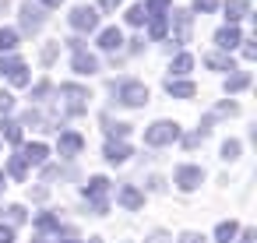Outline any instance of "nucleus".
I'll list each match as a JSON object with an SVG mask.
<instances>
[{
    "label": "nucleus",
    "mask_w": 257,
    "mask_h": 243,
    "mask_svg": "<svg viewBox=\"0 0 257 243\" xmlns=\"http://www.w3.org/2000/svg\"><path fill=\"white\" fill-rule=\"evenodd\" d=\"M64 0H43V8H60Z\"/></svg>",
    "instance_id": "8fccbe9b"
},
{
    "label": "nucleus",
    "mask_w": 257,
    "mask_h": 243,
    "mask_svg": "<svg viewBox=\"0 0 257 243\" xmlns=\"http://www.w3.org/2000/svg\"><path fill=\"white\" fill-rule=\"evenodd\" d=\"M201 141H204V138H201V134H187V138H183V148H197V145H201Z\"/></svg>",
    "instance_id": "a19ab883"
},
{
    "label": "nucleus",
    "mask_w": 257,
    "mask_h": 243,
    "mask_svg": "<svg viewBox=\"0 0 257 243\" xmlns=\"http://www.w3.org/2000/svg\"><path fill=\"white\" fill-rule=\"evenodd\" d=\"M166 92H169L173 99H194L197 88H194V81H176V78H169V81H166Z\"/></svg>",
    "instance_id": "dca6fc26"
},
{
    "label": "nucleus",
    "mask_w": 257,
    "mask_h": 243,
    "mask_svg": "<svg viewBox=\"0 0 257 243\" xmlns=\"http://www.w3.org/2000/svg\"><path fill=\"white\" fill-rule=\"evenodd\" d=\"M166 239H169V236H166V232H162V229H155V232H152V236H148V239H145V243H166Z\"/></svg>",
    "instance_id": "a18cd8bd"
},
{
    "label": "nucleus",
    "mask_w": 257,
    "mask_h": 243,
    "mask_svg": "<svg viewBox=\"0 0 257 243\" xmlns=\"http://www.w3.org/2000/svg\"><path fill=\"white\" fill-rule=\"evenodd\" d=\"M180 243H204V236H201V232H183Z\"/></svg>",
    "instance_id": "37998d69"
},
{
    "label": "nucleus",
    "mask_w": 257,
    "mask_h": 243,
    "mask_svg": "<svg viewBox=\"0 0 257 243\" xmlns=\"http://www.w3.org/2000/svg\"><path fill=\"white\" fill-rule=\"evenodd\" d=\"M243 88H250V71H236L225 78V92H243Z\"/></svg>",
    "instance_id": "412c9836"
},
{
    "label": "nucleus",
    "mask_w": 257,
    "mask_h": 243,
    "mask_svg": "<svg viewBox=\"0 0 257 243\" xmlns=\"http://www.w3.org/2000/svg\"><path fill=\"white\" fill-rule=\"evenodd\" d=\"M239 236V243H253L257 239V229H243V232H236Z\"/></svg>",
    "instance_id": "79ce46f5"
},
{
    "label": "nucleus",
    "mask_w": 257,
    "mask_h": 243,
    "mask_svg": "<svg viewBox=\"0 0 257 243\" xmlns=\"http://www.w3.org/2000/svg\"><path fill=\"white\" fill-rule=\"evenodd\" d=\"M18 155L25 159V166H43V162H46V155H50V148H46L43 141H36V145H25Z\"/></svg>",
    "instance_id": "ddd939ff"
},
{
    "label": "nucleus",
    "mask_w": 257,
    "mask_h": 243,
    "mask_svg": "<svg viewBox=\"0 0 257 243\" xmlns=\"http://www.w3.org/2000/svg\"><path fill=\"white\" fill-rule=\"evenodd\" d=\"M116 201H120V204H123L127 211H138V208L145 204V194H141V190H138L134 183H123V187L116 190Z\"/></svg>",
    "instance_id": "9d476101"
},
{
    "label": "nucleus",
    "mask_w": 257,
    "mask_h": 243,
    "mask_svg": "<svg viewBox=\"0 0 257 243\" xmlns=\"http://www.w3.org/2000/svg\"><path fill=\"white\" fill-rule=\"evenodd\" d=\"M60 95H64V113L67 116H81V113H88V88L85 85H74V81H67V85H60Z\"/></svg>",
    "instance_id": "f257e3e1"
},
{
    "label": "nucleus",
    "mask_w": 257,
    "mask_h": 243,
    "mask_svg": "<svg viewBox=\"0 0 257 243\" xmlns=\"http://www.w3.org/2000/svg\"><path fill=\"white\" fill-rule=\"evenodd\" d=\"M8 78H11V85H15V88H25V85H29V67L22 64V67H18V71H11Z\"/></svg>",
    "instance_id": "2f4dec72"
},
{
    "label": "nucleus",
    "mask_w": 257,
    "mask_h": 243,
    "mask_svg": "<svg viewBox=\"0 0 257 243\" xmlns=\"http://www.w3.org/2000/svg\"><path fill=\"white\" fill-rule=\"evenodd\" d=\"M204 64L211 67V71H236V64H232V57L229 53H204Z\"/></svg>",
    "instance_id": "f3484780"
},
{
    "label": "nucleus",
    "mask_w": 257,
    "mask_h": 243,
    "mask_svg": "<svg viewBox=\"0 0 257 243\" xmlns=\"http://www.w3.org/2000/svg\"><path fill=\"white\" fill-rule=\"evenodd\" d=\"M173 180H176V187H180V190H187V194H190V190H197V187L204 183V169H201V166H180Z\"/></svg>",
    "instance_id": "6e6552de"
},
{
    "label": "nucleus",
    "mask_w": 257,
    "mask_h": 243,
    "mask_svg": "<svg viewBox=\"0 0 257 243\" xmlns=\"http://www.w3.org/2000/svg\"><path fill=\"white\" fill-rule=\"evenodd\" d=\"M113 92H116V99L123 102V106H145L148 102V88L141 85V81H134V78H127V81H113Z\"/></svg>",
    "instance_id": "20e7f679"
},
{
    "label": "nucleus",
    "mask_w": 257,
    "mask_h": 243,
    "mask_svg": "<svg viewBox=\"0 0 257 243\" xmlns=\"http://www.w3.org/2000/svg\"><path fill=\"white\" fill-rule=\"evenodd\" d=\"M236 232H239V225H236L232 218H225V222H218V229H215V239H211V243H232V239H236Z\"/></svg>",
    "instance_id": "a211bd4d"
},
{
    "label": "nucleus",
    "mask_w": 257,
    "mask_h": 243,
    "mask_svg": "<svg viewBox=\"0 0 257 243\" xmlns=\"http://www.w3.org/2000/svg\"><path fill=\"white\" fill-rule=\"evenodd\" d=\"M22 29L25 32H39L43 25H46V11L39 8V4H32V0H25V4H22Z\"/></svg>",
    "instance_id": "0eeeda50"
},
{
    "label": "nucleus",
    "mask_w": 257,
    "mask_h": 243,
    "mask_svg": "<svg viewBox=\"0 0 257 243\" xmlns=\"http://www.w3.org/2000/svg\"><path fill=\"white\" fill-rule=\"evenodd\" d=\"M22 222H25V208H22V204H11V208H8V225L15 229V225H22Z\"/></svg>",
    "instance_id": "473e14b6"
},
{
    "label": "nucleus",
    "mask_w": 257,
    "mask_h": 243,
    "mask_svg": "<svg viewBox=\"0 0 257 243\" xmlns=\"http://www.w3.org/2000/svg\"><path fill=\"white\" fill-rule=\"evenodd\" d=\"M0 187H4V173H0Z\"/></svg>",
    "instance_id": "603ef678"
},
{
    "label": "nucleus",
    "mask_w": 257,
    "mask_h": 243,
    "mask_svg": "<svg viewBox=\"0 0 257 243\" xmlns=\"http://www.w3.org/2000/svg\"><path fill=\"white\" fill-rule=\"evenodd\" d=\"M57 148H60V155H64V159H74V155L85 148V138H81V134H74V131H64V134H60V141H57Z\"/></svg>",
    "instance_id": "1a4fd4ad"
},
{
    "label": "nucleus",
    "mask_w": 257,
    "mask_h": 243,
    "mask_svg": "<svg viewBox=\"0 0 257 243\" xmlns=\"http://www.w3.org/2000/svg\"><path fill=\"white\" fill-rule=\"evenodd\" d=\"M102 155H106V162L120 166V162H127V159H131V145H123V141H106Z\"/></svg>",
    "instance_id": "4468645a"
},
{
    "label": "nucleus",
    "mask_w": 257,
    "mask_h": 243,
    "mask_svg": "<svg viewBox=\"0 0 257 243\" xmlns=\"http://www.w3.org/2000/svg\"><path fill=\"white\" fill-rule=\"evenodd\" d=\"M190 67H194V57H190V53H180L169 71H173V74H190Z\"/></svg>",
    "instance_id": "a878e982"
},
{
    "label": "nucleus",
    "mask_w": 257,
    "mask_h": 243,
    "mask_svg": "<svg viewBox=\"0 0 257 243\" xmlns=\"http://www.w3.org/2000/svg\"><path fill=\"white\" fill-rule=\"evenodd\" d=\"M120 4H123V0H99L102 11H113V8H120Z\"/></svg>",
    "instance_id": "de8ad7c7"
},
{
    "label": "nucleus",
    "mask_w": 257,
    "mask_h": 243,
    "mask_svg": "<svg viewBox=\"0 0 257 243\" xmlns=\"http://www.w3.org/2000/svg\"><path fill=\"white\" fill-rule=\"evenodd\" d=\"M243 15H250V4H246V0H225V18H229V25H236Z\"/></svg>",
    "instance_id": "6ab92c4d"
},
{
    "label": "nucleus",
    "mask_w": 257,
    "mask_h": 243,
    "mask_svg": "<svg viewBox=\"0 0 257 243\" xmlns=\"http://www.w3.org/2000/svg\"><path fill=\"white\" fill-rule=\"evenodd\" d=\"M99 46L106 50V53H116L120 46H123V36H120V29L113 25V29H102L99 32Z\"/></svg>",
    "instance_id": "2eb2a0df"
},
{
    "label": "nucleus",
    "mask_w": 257,
    "mask_h": 243,
    "mask_svg": "<svg viewBox=\"0 0 257 243\" xmlns=\"http://www.w3.org/2000/svg\"><path fill=\"white\" fill-rule=\"evenodd\" d=\"M243 57L253 60V57H257V46H253V43H243Z\"/></svg>",
    "instance_id": "49530a36"
},
{
    "label": "nucleus",
    "mask_w": 257,
    "mask_h": 243,
    "mask_svg": "<svg viewBox=\"0 0 257 243\" xmlns=\"http://www.w3.org/2000/svg\"><path fill=\"white\" fill-rule=\"evenodd\" d=\"M169 32V15H155V18H148V36L152 39H162Z\"/></svg>",
    "instance_id": "aec40b11"
},
{
    "label": "nucleus",
    "mask_w": 257,
    "mask_h": 243,
    "mask_svg": "<svg viewBox=\"0 0 257 243\" xmlns=\"http://www.w3.org/2000/svg\"><path fill=\"white\" fill-rule=\"evenodd\" d=\"M102 124H106V134H109V141H116V138H120V141H123V138H127V134H131V124H120V120H116V124H113V120H109V116H106V120H102Z\"/></svg>",
    "instance_id": "5701e85b"
},
{
    "label": "nucleus",
    "mask_w": 257,
    "mask_h": 243,
    "mask_svg": "<svg viewBox=\"0 0 257 243\" xmlns=\"http://www.w3.org/2000/svg\"><path fill=\"white\" fill-rule=\"evenodd\" d=\"M11 109H15V95L0 88V113H11Z\"/></svg>",
    "instance_id": "e433bc0d"
},
{
    "label": "nucleus",
    "mask_w": 257,
    "mask_h": 243,
    "mask_svg": "<svg viewBox=\"0 0 257 243\" xmlns=\"http://www.w3.org/2000/svg\"><path fill=\"white\" fill-rule=\"evenodd\" d=\"M106 197H109V180H106V176H92V180L85 183V201L92 204L95 215H106V211H109V201H106Z\"/></svg>",
    "instance_id": "7ed1b4c3"
},
{
    "label": "nucleus",
    "mask_w": 257,
    "mask_h": 243,
    "mask_svg": "<svg viewBox=\"0 0 257 243\" xmlns=\"http://www.w3.org/2000/svg\"><path fill=\"white\" fill-rule=\"evenodd\" d=\"M36 243H50V239H36Z\"/></svg>",
    "instance_id": "864d4df0"
},
{
    "label": "nucleus",
    "mask_w": 257,
    "mask_h": 243,
    "mask_svg": "<svg viewBox=\"0 0 257 243\" xmlns=\"http://www.w3.org/2000/svg\"><path fill=\"white\" fill-rule=\"evenodd\" d=\"M78 243H81V239H78ZM88 243H102V239H95V236H92V239H88Z\"/></svg>",
    "instance_id": "3c124183"
},
{
    "label": "nucleus",
    "mask_w": 257,
    "mask_h": 243,
    "mask_svg": "<svg viewBox=\"0 0 257 243\" xmlns=\"http://www.w3.org/2000/svg\"><path fill=\"white\" fill-rule=\"evenodd\" d=\"M67 22H71V29H78V32H95L99 29V11L95 8H74L71 15H67Z\"/></svg>",
    "instance_id": "423d86ee"
},
{
    "label": "nucleus",
    "mask_w": 257,
    "mask_h": 243,
    "mask_svg": "<svg viewBox=\"0 0 257 243\" xmlns=\"http://www.w3.org/2000/svg\"><path fill=\"white\" fill-rule=\"evenodd\" d=\"M0 243H15V229L11 225H0Z\"/></svg>",
    "instance_id": "ea45409f"
},
{
    "label": "nucleus",
    "mask_w": 257,
    "mask_h": 243,
    "mask_svg": "<svg viewBox=\"0 0 257 243\" xmlns=\"http://www.w3.org/2000/svg\"><path fill=\"white\" fill-rule=\"evenodd\" d=\"M169 25H173V46H187L190 43V25H194V15L190 11H169Z\"/></svg>",
    "instance_id": "39448f33"
},
{
    "label": "nucleus",
    "mask_w": 257,
    "mask_h": 243,
    "mask_svg": "<svg viewBox=\"0 0 257 243\" xmlns=\"http://www.w3.org/2000/svg\"><path fill=\"white\" fill-rule=\"evenodd\" d=\"M18 67H22V57H15V53L0 57V78H4V74H11V71H18Z\"/></svg>",
    "instance_id": "c85d7f7f"
},
{
    "label": "nucleus",
    "mask_w": 257,
    "mask_h": 243,
    "mask_svg": "<svg viewBox=\"0 0 257 243\" xmlns=\"http://www.w3.org/2000/svg\"><path fill=\"white\" fill-rule=\"evenodd\" d=\"M145 11H148V18H155V15H169V0H148Z\"/></svg>",
    "instance_id": "c756f323"
},
{
    "label": "nucleus",
    "mask_w": 257,
    "mask_h": 243,
    "mask_svg": "<svg viewBox=\"0 0 257 243\" xmlns=\"http://www.w3.org/2000/svg\"><path fill=\"white\" fill-rule=\"evenodd\" d=\"M15 46H18V32L15 29H0V57L11 53Z\"/></svg>",
    "instance_id": "b1692460"
},
{
    "label": "nucleus",
    "mask_w": 257,
    "mask_h": 243,
    "mask_svg": "<svg viewBox=\"0 0 257 243\" xmlns=\"http://www.w3.org/2000/svg\"><path fill=\"white\" fill-rule=\"evenodd\" d=\"M173 141H180V124H173V120H155L152 127H145V145L162 148V145H173Z\"/></svg>",
    "instance_id": "f03ea898"
},
{
    "label": "nucleus",
    "mask_w": 257,
    "mask_h": 243,
    "mask_svg": "<svg viewBox=\"0 0 257 243\" xmlns=\"http://www.w3.org/2000/svg\"><path fill=\"white\" fill-rule=\"evenodd\" d=\"M218 113H222V116H236L239 106H236V102H218Z\"/></svg>",
    "instance_id": "58836bf2"
},
{
    "label": "nucleus",
    "mask_w": 257,
    "mask_h": 243,
    "mask_svg": "<svg viewBox=\"0 0 257 243\" xmlns=\"http://www.w3.org/2000/svg\"><path fill=\"white\" fill-rule=\"evenodd\" d=\"M4 141H11V145L22 141V124L18 120H4Z\"/></svg>",
    "instance_id": "bb28decb"
},
{
    "label": "nucleus",
    "mask_w": 257,
    "mask_h": 243,
    "mask_svg": "<svg viewBox=\"0 0 257 243\" xmlns=\"http://www.w3.org/2000/svg\"><path fill=\"white\" fill-rule=\"evenodd\" d=\"M71 67H74V74H95L99 71V57L88 53V50H78L74 60H71Z\"/></svg>",
    "instance_id": "f8f14e48"
},
{
    "label": "nucleus",
    "mask_w": 257,
    "mask_h": 243,
    "mask_svg": "<svg viewBox=\"0 0 257 243\" xmlns=\"http://www.w3.org/2000/svg\"><path fill=\"white\" fill-rule=\"evenodd\" d=\"M222 159H225V162L239 159V141H225V145H222Z\"/></svg>",
    "instance_id": "72a5a7b5"
},
{
    "label": "nucleus",
    "mask_w": 257,
    "mask_h": 243,
    "mask_svg": "<svg viewBox=\"0 0 257 243\" xmlns=\"http://www.w3.org/2000/svg\"><path fill=\"white\" fill-rule=\"evenodd\" d=\"M57 239H60V243H78V229L64 225V229H57Z\"/></svg>",
    "instance_id": "f704fd0d"
},
{
    "label": "nucleus",
    "mask_w": 257,
    "mask_h": 243,
    "mask_svg": "<svg viewBox=\"0 0 257 243\" xmlns=\"http://www.w3.org/2000/svg\"><path fill=\"white\" fill-rule=\"evenodd\" d=\"M215 43H218V50H222V53H229V50H236V46L243 43V36H239V29H236V25H225V29H218V32H215Z\"/></svg>",
    "instance_id": "9b49d317"
},
{
    "label": "nucleus",
    "mask_w": 257,
    "mask_h": 243,
    "mask_svg": "<svg viewBox=\"0 0 257 243\" xmlns=\"http://www.w3.org/2000/svg\"><path fill=\"white\" fill-rule=\"evenodd\" d=\"M57 53H60V39H53V43H46L39 57H43V64H53V60H57Z\"/></svg>",
    "instance_id": "7c9ffc66"
},
{
    "label": "nucleus",
    "mask_w": 257,
    "mask_h": 243,
    "mask_svg": "<svg viewBox=\"0 0 257 243\" xmlns=\"http://www.w3.org/2000/svg\"><path fill=\"white\" fill-rule=\"evenodd\" d=\"M50 88H53V85H50V81H39V85H36V88H32V99H36V102H43V99H46V95H50Z\"/></svg>",
    "instance_id": "c9c22d12"
},
{
    "label": "nucleus",
    "mask_w": 257,
    "mask_h": 243,
    "mask_svg": "<svg viewBox=\"0 0 257 243\" xmlns=\"http://www.w3.org/2000/svg\"><path fill=\"white\" fill-rule=\"evenodd\" d=\"M67 46L78 53V50H85V39H78V36H74V39H67Z\"/></svg>",
    "instance_id": "09e8293b"
},
{
    "label": "nucleus",
    "mask_w": 257,
    "mask_h": 243,
    "mask_svg": "<svg viewBox=\"0 0 257 243\" xmlns=\"http://www.w3.org/2000/svg\"><path fill=\"white\" fill-rule=\"evenodd\" d=\"M8 173H11L15 180H25V173H29L25 159H22V155H11V159H8Z\"/></svg>",
    "instance_id": "393cba45"
},
{
    "label": "nucleus",
    "mask_w": 257,
    "mask_h": 243,
    "mask_svg": "<svg viewBox=\"0 0 257 243\" xmlns=\"http://www.w3.org/2000/svg\"><path fill=\"white\" fill-rule=\"evenodd\" d=\"M215 8H218V0H194V11H204V15H208V11H215Z\"/></svg>",
    "instance_id": "4c0bfd02"
},
{
    "label": "nucleus",
    "mask_w": 257,
    "mask_h": 243,
    "mask_svg": "<svg viewBox=\"0 0 257 243\" xmlns=\"http://www.w3.org/2000/svg\"><path fill=\"white\" fill-rule=\"evenodd\" d=\"M148 22V11H145V4H134L131 11H127V25H145Z\"/></svg>",
    "instance_id": "cd10ccee"
},
{
    "label": "nucleus",
    "mask_w": 257,
    "mask_h": 243,
    "mask_svg": "<svg viewBox=\"0 0 257 243\" xmlns=\"http://www.w3.org/2000/svg\"><path fill=\"white\" fill-rule=\"evenodd\" d=\"M57 176H60V166H46L43 169V180H57Z\"/></svg>",
    "instance_id": "c03bdc74"
},
{
    "label": "nucleus",
    "mask_w": 257,
    "mask_h": 243,
    "mask_svg": "<svg viewBox=\"0 0 257 243\" xmlns=\"http://www.w3.org/2000/svg\"><path fill=\"white\" fill-rule=\"evenodd\" d=\"M36 229H39V232H50V229L57 232V229H60V218H57L53 211H39V215H36Z\"/></svg>",
    "instance_id": "4be33fe9"
}]
</instances>
